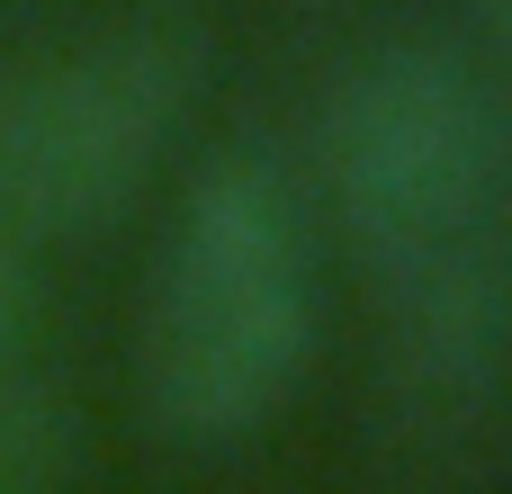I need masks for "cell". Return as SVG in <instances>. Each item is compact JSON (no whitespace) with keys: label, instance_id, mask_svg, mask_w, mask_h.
<instances>
[{"label":"cell","instance_id":"1","mask_svg":"<svg viewBox=\"0 0 512 494\" xmlns=\"http://www.w3.org/2000/svg\"><path fill=\"white\" fill-rule=\"evenodd\" d=\"M324 180L396 306L423 405L477 396L512 333V126L450 45H378L324 108Z\"/></svg>","mask_w":512,"mask_h":494},{"label":"cell","instance_id":"3","mask_svg":"<svg viewBox=\"0 0 512 494\" xmlns=\"http://www.w3.org/2000/svg\"><path fill=\"white\" fill-rule=\"evenodd\" d=\"M198 63L180 36H90L0 90V216L36 234L108 225L171 153Z\"/></svg>","mask_w":512,"mask_h":494},{"label":"cell","instance_id":"5","mask_svg":"<svg viewBox=\"0 0 512 494\" xmlns=\"http://www.w3.org/2000/svg\"><path fill=\"white\" fill-rule=\"evenodd\" d=\"M18 324H27V234L0 216V369L18 351Z\"/></svg>","mask_w":512,"mask_h":494},{"label":"cell","instance_id":"2","mask_svg":"<svg viewBox=\"0 0 512 494\" xmlns=\"http://www.w3.org/2000/svg\"><path fill=\"white\" fill-rule=\"evenodd\" d=\"M315 342V234L270 153H216L162 243L135 324L144 423L180 450L252 441Z\"/></svg>","mask_w":512,"mask_h":494},{"label":"cell","instance_id":"6","mask_svg":"<svg viewBox=\"0 0 512 494\" xmlns=\"http://www.w3.org/2000/svg\"><path fill=\"white\" fill-rule=\"evenodd\" d=\"M486 18H495V27H504V36H512V0H486Z\"/></svg>","mask_w":512,"mask_h":494},{"label":"cell","instance_id":"4","mask_svg":"<svg viewBox=\"0 0 512 494\" xmlns=\"http://www.w3.org/2000/svg\"><path fill=\"white\" fill-rule=\"evenodd\" d=\"M63 486V405L45 387H0V494Z\"/></svg>","mask_w":512,"mask_h":494}]
</instances>
